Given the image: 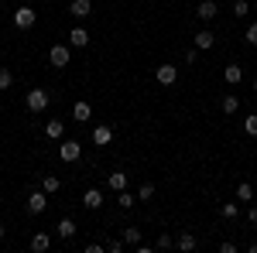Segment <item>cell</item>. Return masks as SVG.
<instances>
[{
  "mask_svg": "<svg viewBox=\"0 0 257 253\" xmlns=\"http://www.w3.org/2000/svg\"><path fill=\"white\" fill-rule=\"evenodd\" d=\"M254 93H257V79H254Z\"/></svg>",
  "mask_w": 257,
  "mask_h": 253,
  "instance_id": "cell-37",
  "label": "cell"
},
{
  "mask_svg": "<svg viewBox=\"0 0 257 253\" xmlns=\"http://www.w3.org/2000/svg\"><path fill=\"white\" fill-rule=\"evenodd\" d=\"M155 250H175V239H172L168 233H161V236H158V243H155Z\"/></svg>",
  "mask_w": 257,
  "mask_h": 253,
  "instance_id": "cell-30",
  "label": "cell"
},
{
  "mask_svg": "<svg viewBox=\"0 0 257 253\" xmlns=\"http://www.w3.org/2000/svg\"><path fill=\"white\" fill-rule=\"evenodd\" d=\"M55 233H59L62 239H72V236L79 233V229H76V219H69V215H65V219H59V226H55Z\"/></svg>",
  "mask_w": 257,
  "mask_h": 253,
  "instance_id": "cell-14",
  "label": "cell"
},
{
  "mask_svg": "<svg viewBox=\"0 0 257 253\" xmlns=\"http://www.w3.org/2000/svg\"><path fill=\"white\" fill-rule=\"evenodd\" d=\"M230 11H233V18H247V14H250V4H247V0H233Z\"/></svg>",
  "mask_w": 257,
  "mask_h": 253,
  "instance_id": "cell-27",
  "label": "cell"
},
{
  "mask_svg": "<svg viewBox=\"0 0 257 253\" xmlns=\"http://www.w3.org/2000/svg\"><path fill=\"white\" fill-rule=\"evenodd\" d=\"M219 212H223V219H237L240 205H237V202H223V205H219Z\"/></svg>",
  "mask_w": 257,
  "mask_h": 253,
  "instance_id": "cell-25",
  "label": "cell"
},
{
  "mask_svg": "<svg viewBox=\"0 0 257 253\" xmlns=\"http://www.w3.org/2000/svg\"><path fill=\"white\" fill-rule=\"evenodd\" d=\"M48 103H52V93H48V89H31V93L24 96V106H28L31 113H45Z\"/></svg>",
  "mask_w": 257,
  "mask_h": 253,
  "instance_id": "cell-1",
  "label": "cell"
},
{
  "mask_svg": "<svg viewBox=\"0 0 257 253\" xmlns=\"http://www.w3.org/2000/svg\"><path fill=\"white\" fill-rule=\"evenodd\" d=\"M254 185H250V181H240L237 185V202H254Z\"/></svg>",
  "mask_w": 257,
  "mask_h": 253,
  "instance_id": "cell-21",
  "label": "cell"
},
{
  "mask_svg": "<svg viewBox=\"0 0 257 253\" xmlns=\"http://www.w3.org/2000/svg\"><path fill=\"white\" fill-rule=\"evenodd\" d=\"M69 14L76 21H86L93 14V0H72V4H69Z\"/></svg>",
  "mask_w": 257,
  "mask_h": 253,
  "instance_id": "cell-7",
  "label": "cell"
},
{
  "mask_svg": "<svg viewBox=\"0 0 257 253\" xmlns=\"http://www.w3.org/2000/svg\"><path fill=\"white\" fill-rule=\"evenodd\" d=\"M106 250V243H89V246H86V253H103Z\"/></svg>",
  "mask_w": 257,
  "mask_h": 253,
  "instance_id": "cell-33",
  "label": "cell"
},
{
  "mask_svg": "<svg viewBox=\"0 0 257 253\" xmlns=\"http://www.w3.org/2000/svg\"><path fill=\"white\" fill-rule=\"evenodd\" d=\"M219 110H223L226 117H233V113L240 110V96H237V93H226V96L219 99Z\"/></svg>",
  "mask_w": 257,
  "mask_h": 253,
  "instance_id": "cell-12",
  "label": "cell"
},
{
  "mask_svg": "<svg viewBox=\"0 0 257 253\" xmlns=\"http://www.w3.org/2000/svg\"><path fill=\"white\" fill-rule=\"evenodd\" d=\"M38 24V11L35 7H18L14 11V28L18 31H28V28H35Z\"/></svg>",
  "mask_w": 257,
  "mask_h": 253,
  "instance_id": "cell-3",
  "label": "cell"
},
{
  "mask_svg": "<svg viewBox=\"0 0 257 253\" xmlns=\"http://www.w3.org/2000/svg\"><path fill=\"white\" fill-rule=\"evenodd\" d=\"M219 253H237V243H219Z\"/></svg>",
  "mask_w": 257,
  "mask_h": 253,
  "instance_id": "cell-34",
  "label": "cell"
},
{
  "mask_svg": "<svg viewBox=\"0 0 257 253\" xmlns=\"http://www.w3.org/2000/svg\"><path fill=\"white\" fill-rule=\"evenodd\" d=\"M11 86H14V72H11L7 65H0V93H7Z\"/></svg>",
  "mask_w": 257,
  "mask_h": 253,
  "instance_id": "cell-22",
  "label": "cell"
},
{
  "mask_svg": "<svg viewBox=\"0 0 257 253\" xmlns=\"http://www.w3.org/2000/svg\"><path fill=\"white\" fill-rule=\"evenodd\" d=\"M127 181H131V175H123V171H113V175H106V188H113V192H123V188H127Z\"/></svg>",
  "mask_w": 257,
  "mask_h": 253,
  "instance_id": "cell-18",
  "label": "cell"
},
{
  "mask_svg": "<svg viewBox=\"0 0 257 253\" xmlns=\"http://www.w3.org/2000/svg\"><path fill=\"white\" fill-rule=\"evenodd\" d=\"M175 246H178L182 253H192V250H199V239H196V233H182V236L175 239Z\"/></svg>",
  "mask_w": 257,
  "mask_h": 253,
  "instance_id": "cell-17",
  "label": "cell"
},
{
  "mask_svg": "<svg viewBox=\"0 0 257 253\" xmlns=\"http://www.w3.org/2000/svg\"><path fill=\"white\" fill-rule=\"evenodd\" d=\"M89 117H93V106H89V103H76V106H72V120H76V123H86Z\"/></svg>",
  "mask_w": 257,
  "mask_h": 253,
  "instance_id": "cell-19",
  "label": "cell"
},
{
  "mask_svg": "<svg viewBox=\"0 0 257 253\" xmlns=\"http://www.w3.org/2000/svg\"><path fill=\"white\" fill-rule=\"evenodd\" d=\"M155 79H158V86H175L178 82V65H158V69H155Z\"/></svg>",
  "mask_w": 257,
  "mask_h": 253,
  "instance_id": "cell-6",
  "label": "cell"
},
{
  "mask_svg": "<svg viewBox=\"0 0 257 253\" xmlns=\"http://www.w3.org/2000/svg\"><path fill=\"white\" fill-rule=\"evenodd\" d=\"M247 219H250V222L257 226V205H250V209H247Z\"/></svg>",
  "mask_w": 257,
  "mask_h": 253,
  "instance_id": "cell-35",
  "label": "cell"
},
{
  "mask_svg": "<svg viewBox=\"0 0 257 253\" xmlns=\"http://www.w3.org/2000/svg\"><path fill=\"white\" fill-rule=\"evenodd\" d=\"M123 243H127V246H138L141 243V229L138 226H127V229H123Z\"/></svg>",
  "mask_w": 257,
  "mask_h": 253,
  "instance_id": "cell-24",
  "label": "cell"
},
{
  "mask_svg": "<svg viewBox=\"0 0 257 253\" xmlns=\"http://www.w3.org/2000/svg\"><path fill=\"white\" fill-rule=\"evenodd\" d=\"M213 45H216V35H213L209 28H202V31L196 35V48H199V52H209Z\"/></svg>",
  "mask_w": 257,
  "mask_h": 253,
  "instance_id": "cell-13",
  "label": "cell"
},
{
  "mask_svg": "<svg viewBox=\"0 0 257 253\" xmlns=\"http://www.w3.org/2000/svg\"><path fill=\"white\" fill-rule=\"evenodd\" d=\"M223 79H226V86L233 89V86L243 82V69H240V65H226V69H223Z\"/></svg>",
  "mask_w": 257,
  "mask_h": 253,
  "instance_id": "cell-15",
  "label": "cell"
},
{
  "mask_svg": "<svg viewBox=\"0 0 257 253\" xmlns=\"http://www.w3.org/2000/svg\"><path fill=\"white\" fill-rule=\"evenodd\" d=\"M123 250V239H106V253H120Z\"/></svg>",
  "mask_w": 257,
  "mask_h": 253,
  "instance_id": "cell-32",
  "label": "cell"
},
{
  "mask_svg": "<svg viewBox=\"0 0 257 253\" xmlns=\"http://www.w3.org/2000/svg\"><path fill=\"white\" fill-rule=\"evenodd\" d=\"M4 233H7V229H4V222H0V239H4Z\"/></svg>",
  "mask_w": 257,
  "mask_h": 253,
  "instance_id": "cell-36",
  "label": "cell"
},
{
  "mask_svg": "<svg viewBox=\"0 0 257 253\" xmlns=\"http://www.w3.org/2000/svg\"><path fill=\"white\" fill-rule=\"evenodd\" d=\"M243 134L257 137V113H250V117H243Z\"/></svg>",
  "mask_w": 257,
  "mask_h": 253,
  "instance_id": "cell-29",
  "label": "cell"
},
{
  "mask_svg": "<svg viewBox=\"0 0 257 253\" xmlns=\"http://www.w3.org/2000/svg\"><path fill=\"white\" fill-rule=\"evenodd\" d=\"M59 157L65 161V164H76V161L82 157V144H79V140H72V137L62 140V144H59Z\"/></svg>",
  "mask_w": 257,
  "mask_h": 253,
  "instance_id": "cell-4",
  "label": "cell"
},
{
  "mask_svg": "<svg viewBox=\"0 0 257 253\" xmlns=\"http://www.w3.org/2000/svg\"><path fill=\"white\" fill-rule=\"evenodd\" d=\"M41 188L52 195V192H59V188H62V181H59L55 175H41Z\"/></svg>",
  "mask_w": 257,
  "mask_h": 253,
  "instance_id": "cell-23",
  "label": "cell"
},
{
  "mask_svg": "<svg viewBox=\"0 0 257 253\" xmlns=\"http://www.w3.org/2000/svg\"><path fill=\"white\" fill-rule=\"evenodd\" d=\"M69 45H72V48H86V45H89V31H86L82 24H76V28L69 31Z\"/></svg>",
  "mask_w": 257,
  "mask_h": 253,
  "instance_id": "cell-11",
  "label": "cell"
},
{
  "mask_svg": "<svg viewBox=\"0 0 257 253\" xmlns=\"http://www.w3.org/2000/svg\"><path fill=\"white\" fill-rule=\"evenodd\" d=\"M219 14V7H216V0H202V4H199L196 7V18L202 21V24H206V21H213Z\"/></svg>",
  "mask_w": 257,
  "mask_h": 253,
  "instance_id": "cell-10",
  "label": "cell"
},
{
  "mask_svg": "<svg viewBox=\"0 0 257 253\" xmlns=\"http://www.w3.org/2000/svg\"><path fill=\"white\" fill-rule=\"evenodd\" d=\"M48 246H52V236H48V233H35V236H31V250H35V253H45Z\"/></svg>",
  "mask_w": 257,
  "mask_h": 253,
  "instance_id": "cell-20",
  "label": "cell"
},
{
  "mask_svg": "<svg viewBox=\"0 0 257 253\" xmlns=\"http://www.w3.org/2000/svg\"><path fill=\"white\" fill-rule=\"evenodd\" d=\"M72 62V45H52L48 48V65L52 69H65Z\"/></svg>",
  "mask_w": 257,
  "mask_h": 253,
  "instance_id": "cell-2",
  "label": "cell"
},
{
  "mask_svg": "<svg viewBox=\"0 0 257 253\" xmlns=\"http://www.w3.org/2000/svg\"><path fill=\"white\" fill-rule=\"evenodd\" d=\"M117 202H120V209H131V205L138 202V195H131L127 188H123V192H117Z\"/></svg>",
  "mask_w": 257,
  "mask_h": 253,
  "instance_id": "cell-28",
  "label": "cell"
},
{
  "mask_svg": "<svg viewBox=\"0 0 257 253\" xmlns=\"http://www.w3.org/2000/svg\"><path fill=\"white\" fill-rule=\"evenodd\" d=\"M151 198H155V185H151V181H144V185L138 188V202H151Z\"/></svg>",
  "mask_w": 257,
  "mask_h": 253,
  "instance_id": "cell-26",
  "label": "cell"
},
{
  "mask_svg": "<svg viewBox=\"0 0 257 253\" xmlns=\"http://www.w3.org/2000/svg\"><path fill=\"white\" fill-rule=\"evenodd\" d=\"M243 41H247V45H254V48H257V24H250V28L243 31Z\"/></svg>",
  "mask_w": 257,
  "mask_h": 253,
  "instance_id": "cell-31",
  "label": "cell"
},
{
  "mask_svg": "<svg viewBox=\"0 0 257 253\" xmlns=\"http://www.w3.org/2000/svg\"><path fill=\"white\" fill-rule=\"evenodd\" d=\"M45 209H48V192H45V188H35V192L28 195V212L41 215Z\"/></svg>",
  "mask_w": 257,
  "mask_h": 253,
  "instance_id": "cell-5",
  "label": "cell"
},
{
  "mask_svg": "<svg viewBox=\"0 0 257 253\" xmlns=\"http://www.w3.org/2000/svg\"><path fill=\"white\" fill-rule=\"evenodd\" d=\"M110 140H113V127H110V123H99V127H93V144H96V147H106Z\"/></svg>",
  "mask_w": 257,
  "mask_h": 253,
  "instance_id": "cell-8",
  "label": "cell"
},
{
  "mask_svg": "<svg viewBox=\"0 0 257 253\" xmlns=\"http://www.w3.org/2000/svg\"><path fill=\"white\" fill-rule=\"evenodd\" d=\"M99 205H103V192H99V188H86V192H82V209L96 212Z\"/></svg>",
  "mask_w": 257,
  "mask_h": 253,
  "instance_id": "cell-9",
  "label": "cell"
},
{
  "mask_svg": "<svg viewBox=\"0 0 257 253\" xmlns=\"http://www.w3.org/2000/svg\"><path fill=\"white\" fill-rule=\"evenodd\" d=\"M45 137L62 140V137H65V120H48V123H45Z\"/></svg>",
  "mask_w": 257,
  "mask_h": 253,
  "instance_id": "cell-16",
  "label": "cell"
}]
</instances>
